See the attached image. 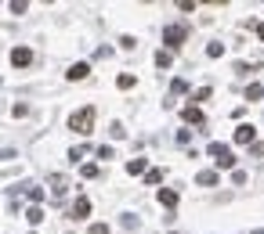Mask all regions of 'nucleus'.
Returning <instances> with one entry per match:
<instances>
[{"mask_svg":"<svg viewBox=\"0 0 264 234\" xmlns=\"http://www.w3.org/2000/svg\"><path fill=\"white\" fill-rule=\"evenodd\" d=\"M90 126H94V108H84V112H76V116L69 119V130H72V134H80V137H87Z\"/></svg>","mask_w":264,"mask_h":234,"instance_id":"nucleus-2","label":"nucleus"},{"mask_svg":"<svg viewBox=\"0 0 264 234\" xmlns=\"http://www.w3.org/2000/svg\"><path fill=\"white\" fill-rule=\"evenodd\" d=\"M116 87H120V90H131V87H134V76H131V72H123V76L116 79Z\"/></svg>","mask_w":264,"mask_h":234,"instance_id":"nucleus-15","label":"nucleus"},{"mask_svg":"<svg viewBox=\"0 0 264 234\" xmlns=\"http://www.w3.org/2000/svg\"><path fill=\"white\" fill-rule=\"evenodd\" d=\"M181 116H185V123H192V126H203V112H199L196 105H188L185 112H181Z\"/></svg>","mask_w":264,"mask_h":234,"instance_id":"nucleus-8","label":"nucleus"},{"mask_svg":"<svg viewBox=\"0 0 264 234\" xmlns=\"http://www.w3.org/2000/svg\"><path fill=\"white\" fill-rule=\"evenodd\" d=\"M257 36H261V40H264V22H261V25H257Z\"/></svg>","mask_w":264,"mask_h":234,"instance_id":"nucleus-26","label":"nucleus"},{"mask_svg":"<svg viewBox=\"0 0 264 234\" xmlns=\"http://www.w3.org/2000/svg\"><path fill=\"white\" fill-rule=\"evenodd\" d=\"M264 98V87H261V83H250V87H246V101H261Z\"/></svg>","mask_w":264,"mask_h":234,"instance_id":"nucleus-13","label":"nucleus"},{"mask_svg":"<svg viewBox=\"0 0 264 234\" xmlns=\"http://www.w3.org/2000/svg\"><path fill=\"white\" fill-rule=\"evenodd\" d=\"M87 234H109V227H105V223H90Z\"/></svg>","mask_w":264,"mask_h":234,"instance_id":"nucleus-24","label":"nucleus"},{"mask_svg":"<svg viewBox=\"0 0 264 234\" xmlns=\"http://www.w3.org/2000/svg\"><path fill=\"white\" fill-rule=\"evenodd\" d=\"M66 191H69V180H66L62 173H54V176H51V195H54V198H62Z\"/></svg>","mask_w":264,"mask_h":234,"instance_id":"nucleus-6","label":"nucleus"},{"mask_svg":"<svg viewBox=\"0 0 264 234\" xmlns=\"http://www.w3.org/2000/svg\"><path fill=\"white\" fill-rule=\"evenodd\" d=\"M159 202L167 205V209H174V205H177V191H170V187H163V191H159Z\"/></svg>","mask_w":264,"mask_h":234,"instance_id":"nucleus-10","label":"nucleus"},{"mask_svg":"<svg viewBox=\"0 0 264 234\" xmlns=\"http://www.w3.org/2000/svg\"><path fill=\"white\" fill-rule=\"evenodd\" d=\"M25 220H29L33 227H36V223H44V209H40V205H33V209H25Z\"/></svg>","mask_w":264,"mask_h":234,"instance_id":"nucleus-11","label":"nucleus"},{"mask_svg":"<svg viewBox=\"0 0 264 234\" xmlns=\"http://www.w3.org/2000/svg\"><path fill=\"white\" fill-rule=\"evenodd\" d=\"M196 180L203 184V187H214V184H217V173H214V170H203V173L196 176Z\"/></svg>","mask_w":264,"mask_h":234,"instance_id":"nucleus-12","label":"nucleus"},{"mask_svg":"<svg viewBox=\"0 0 264 234\" xmlns=\"http://www.w3.org/2000/svg\"><path fill=\"white\" fill-rule=\"evenodd\" d=\"M84 155H87V144H84V148H72V152H69V158H72V162H80Z\"/></svg>","mask_w":264,"mask_h":234,"instance_id":"nucleus-19","label":"nucleus"},{"mask_svg":"<svg viewBox=\"0 0 264 234\" xmlns=\"http://www.w3.org/2000/svg\"><path fill=\"white\" fill-rule=\"evenodd\" d=\"M206 54H210V58H221V54H224V43H210V47H206Z\"/></svg>","mask_w":264,"mask_h":234,"instance_id":"nucleus-17","label":"nucleus"},{"mask_svg":"<svg viewBox=\"0 0 264 234\" xmlns=\"http://www.w3.org/2000/svg\"><path fill=\"white\" fill-rule=\"evenodd\" d=\"M84 176H87V180H90V176H98V166H94V162H87V166H84Z\"/></svg>","mask_w":264,"mask_h":234,"instance_id":"nucleus-25","label":"nucleus"},{"mask_svg":"<svg viewBox=\"0 0 264 234\" xmlns=\"http://www.w3.org/2000/svg\"><path fill=\"white\" fill-rule=\"evenodd\" d=\"M257 234H264V231H257Z\"/></svg>","mask_w":264,"mask_h":234,"instance_id":"nucleus-27","label":"nucleus"},{"mask_svg":"<svg viewBox=\"0 0 264 234\" xmlns=\"http://www.w3.org/2000/svg\"><path fill=\"white\" fill-rule=\"evenodd\" d=\"M116 152H112V148H109V144H102V148H98V158H112Z\"/></svg>","mask_w":264,"mask_h":234,"instance_id":"nucleus-23","label":"nucleus"},{"mask_svg":"<svg viewBox=\"0 0 264 234\" xmlns=\"http://www.w3.org/2000/svg\"><path fill=\"white\" fill-rule=\"evenodd\" d=\"M25 195H29L33 202H44V187H29V191H25Z\"/></svg>","mask_w":264,"mask_h":234,"instance_id":"nucleus-20","label":"nucleus"},{"mask_svg":"<svg viewBox=\"0 0 264 234\" xmlns=\"http://www.w3.org/2000/svg\"><path fill=\"white\" fill-rule=\"evenodd\" d=\"M206 98H210V87H199V90L192 94V101H206Z\"/></svg>","mask_w":264,"mask_h":234,"instance_id":"nucleus-21","label":"nucleus"},{"mask_svg":"<svg viewBox=\"0 0 264 234\" xmlns=\"http://www.w3.org/2000/svg\"><path fill=\"white\" fill-rule=\"evenodd\" d=\"M170 61H174V58H170V51H159V54H156V65H159V69H170Z\"/></svg>","mask_w":264,"mask_h":234,"instance_id":"nucleus-16","label":"nucleus"},{"mask_svg":"<svg viewBox=\"0 0 264 234\" xmlns=\"http://www.w3.org/2000/svg\"><path fill=\"white\" fill-rule=\"evenodd\" d=\"M145 180H149V184H159V180H163V170H149V173H145Z\"/></svg>","mask_w":264,"mask_h":234,"instance_id":"nucleus-18","label":"nucleus"},{"mask_svg":"<svg viewBox=\"0 0 264 234\" xmlns=\"http://www.w3.org/2000/svg\"><path fill=\"white\" fill-rule=\"evenodd\" d=\"M29 61H33V51H29V47H15V51H11V65H15V69H25Z\"/></svg>","mask_w":264,"mask_h":234,"instance_id":"nucleus-4","label":"nucleus"},{"mask_svg":"<svg viewBox=\"0 0 264 234\" xmlns=\"http://www.w3.org/2000/svg\"><path fill=\"white\" fill-rule=\"evenodd\" d=\"M185 25H167V33H163V40H167V51L170 47H181V40H185Z\"/></svg>","mask_w":264,"mask_h":234,"instance_id":"nucleus-3","label":"nucleus"},{"mask_svg":"<svg viewBox=\"0 0 264 234\" xmlns=\"http://www.w3.org/2000/svg\"><path fill=\"white\" fill-rule=\"evenodd\" d=\"M87 213H90V202L84 198V195H80V198H76V202H72V220H84V216H87Z\"/></svg>","mask_w":264,"mask_h":234,"instance_id":"nucleus-7","label":"nucleus"},{"mask_svg":"<svg viewBox=\"0 0 264 234\" xmlns=\"http://www.w3.org/2000/svg\"><path fill=\"white\" fill-rule=\"evenodd\" d=\"M170 90H174V94H185L188 83H185V79H174V83H170Z\"/></svg>","mask_w":264,"mask_h":234,"instance_id":"nucleus-22","label":"nucleus"},{"mask_svg":"<svg viewBox=\"0 0 264 234\" xmlns=\"http://www.w3.org/2000/svg\"><path fill=\"white\" fill-rule=\"evenodd\" d=\"M127 173H131V176L145 173V158H131V162H127Z\"/></svg>","mask_w":264,"mask_h":234,"instance_id":"nucleus-14","label":"nucleus"},{"mask_svg":"<svg viewBox=\"0 0 264 234\" xmlns=\"http://www.w3.org/2000/svg\"><path fill=\"white\" fill-rule=\"evenodd\" d=\"M253 137H257V130H253V126H239V130H235V144H257V140H253Z\"/></svg>","mask_w":264,"mask_h":234,"instance_id":"nucleus-5","label":"nucleus"},{"mask_svg":"<svg viewBox=\"0 0 264 234\" xmlns=\"http://www.w3.org/2000/svg\"><path fill=\"white\" fill-rule=\"evenodd\" d=\"M206 152L214 155L217 170H232V166H235V155H232V148H228V144H221V140H214V144L206 148Z\"/></svg>","mask_w":264,"mask_h":234,"instance_id":"nucleus-1","label":"nucleus"},{"mask_svg":"<svg viewBox=\"0 0 264 234\" xmlns=\"http://www.w3.org/2000/svg\"><path fill=\"white\" fill-rule=\"evenodd\" d=\"M87 72H90V65H87V61H76V65L69 69V79H87Z\"/></svg>","mask_w":264,"mask_h":234,"instance_id":"nucleus-9","label":"nucleus"}]
</instances>
